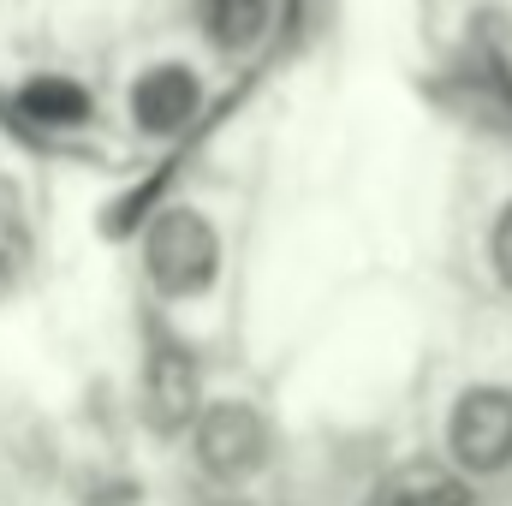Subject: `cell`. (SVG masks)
Wrapping results in <instances>:
<instances>
[{
  "mask_svg": "<svg viewBox=\"0 0 512 506\" xmlns=\"http://www.w3.org/2000/svg\"><path fill=\"white\" fill-rule=\"evenodd\" d=\"M197 24H203L209 48L251 54L256 42L274 30V0H197Z\"/></svg>",
  "mask_w": 512,
  "mask_h": 506,
  "instance_id": "7",
  "label": "cell"
},
{
  "mask_svg": "<svg viewBox=\"0 0 512 506\" xmlns=\"http://www.w3.org/2000/svg\"><path fill=\"white\" fill-rule=\"evenodd\" d=\"M447 459L459 477H501L512 465V387L471 381L447 411Z\"/></svg>",
  "mask_w": 512,
  "mask_h": 506,
  "instance_id": "3",
  "label": "cell"
},
{
  "mask_svg": "<svg viewBox=\"0 0 512 506\" xmlns=\"http://www.w3.org/2000/svg\"><path fill=\"white\" fill-rule=\"evenodd\" d=\"M364 506H471V483H465L453 465L411 459V465L387 471L382 483L370 489V501Z\"/></svg>",
  "mask_w": 512,
  "mask_h": 506,
  "instance_id": "6",
  "label": "cell"
},
{
  "mask_svg": "<svg viewBox=\"0 0 512 506\" xmlns=\"http://www.w3.org/2000/svg\"><path fill=\"white\" fill-rule=\"evenodd\" d=\"M489 268H495V280L512 292V197L501 203V215L489 227Z\"/></svg>",
  "mask_w": 512,
  "mask_h": 506,
  "instance_id": "9",
  "label": "cell"
},
{
  "mask_svg": "<svg viewBox=\"0 0 512 506\" xmlns=\"http://www.w3.org/2000/svg\"><path fill=\"white\" fill-rule=\"evenodd\" d=\"M274 453V423L256 411L251 399H203L191 423V459L215 483H245L268 465Z\"/></svg>",
  "mask_w": 512,
  "mask_h": 506,
  "instance_id": "2",
  "label": "cell"
},
{
  "mask_svg": "<svg viewBox=\"0 0 512 506\" xmlns=\"http://www.w3.org/2000/svg\"><path fill=\"white\" fill-rule=\"evenodd\" d=\"M203 114V78L185 60H161L131 84V126L143 137H179Z\"/></svg>",
  "mask_w": 512,
  "mask_h": 506,
  "instance_id": "5",
  "label": "cell"
},
{
  "mask_svg": "<svg viewBox=\"0 0 512 506\" xmlns=\"http://www.w3.org/2000/svg\"><path fill=\"white\" fill-rule=\"evenodd\" d=\"M143 274L161 298H203L221 274V233L203 209H161L143 233Z\"/></svg>",
  "mask_w": 512,
  "mask_h": 506,
  "instance_id": "1",
  "label": "cell"
},
{
  "mask_svg": "<svg viewBox=\"0 0 512 506\" xmlns=\"http://www.w3.org/2000/svg\"><path fill=\"white\" fill-rule=\"evenodd\" d=\"M18 262H24V239H18V227L0 215V286L18 274Z\"/></svg>",
  "mask_w": 512,
  "mask_h": 506,
  "instance_id": "10",
  "label": "cell"
},
{
  "mask_svg": "<svg viewBox=\"0 0 512 506\" xmlns=\"http://www.w3.org/2000/svg\"><path fill=\"white\" fill-rule=\"evenodd\" d=\"M203 411V381H197V358L179 340H155L143 358V417L161 435H185Z\"/></svg>",
  "mask_w": 512,
  "mask_h": 506,
  "instance_id": "4",
  "label": "cell"
},
{
  "mask_svg": "<svg viewBox=\"0 0 512 506\" xmlns=\"http://www.w3.org/2000/svg\"><path fill=\"white\" fill-rule=\"evenodd\" d=\"M18 114L30 120V126H84L90 120V96L72 84V78H30L24 90H18Z\"/></svg>",
  "mask_w": 512,
  "mask_h": 506,
  "instance_id": "8",
  "label": "cell"
}]
</instances>
